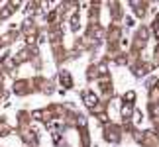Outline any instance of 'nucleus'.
Segmentation results:
<instances>
[{
  "mask_svg": "<svg viewBox=\"0 0 159 147\" xmlns=\"http://www.w3.org/2000/svg\"><path fill=\"white\" fill-rule=\"evenodd\" d=\"M85 102L88 104V106H94V104H96V96H94V94H85Z\"/></svg>",
  "mask_w": 159,
  "mask_h": 147,
  "instance_id": "obj_1",
  "label": "nucleus"
}]
</instances>
